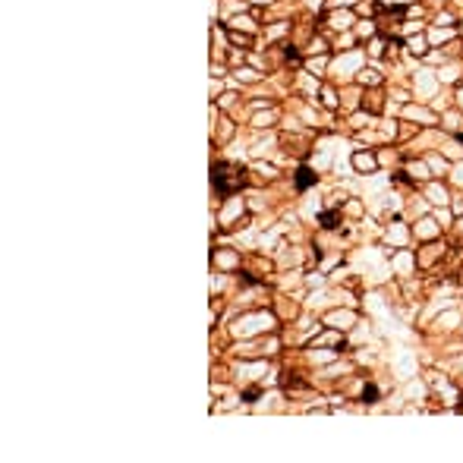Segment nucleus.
I'll list each match as a JSON object with an SVG mask.
<instances>
[{
    "label": "nucleus",
    "mask_w": 463,
    "mask_h": 463,
    "mask_svg": "<svg viewBox=\"0 0 463 463\" xmlns=\"http://www.w3.org/2000/svg\"><path fill=\"white\" fill-rule=\"evenodd\" d=\"M211 186L218 189L221 199H227L230 193H236V189L246 186V170L236 167V164L218 161V164H211Z\"/></svg>",
    "instance_id": "1"
},
{
    "label": "nucleus",
    "mask_w": 463,
    "mask_h": 463,
    "mask_svg": "<svg viewBox=\"0 0 463 463\" xmlns=\"http://www.w3.org/2000/svg\"><path fill=\"white\" fill-rule=\"evenodd\" d=\"M312 183H315V173H312V170H309L306 164H303V167L296 170V189H300V193H306V189L312 186Z\"/></svg>",
    "instance_id": "2"
},
{
    "label": "nucleus",
    "mask_w": 463,
    "mask_h": 463,
    "mask_svg": "<svg viewBox=\"0 0 463 463\" xmlns=\"http://www.w3.org/2000/svg\"><path fill=\"white\" fill-rule=\"evenodd\" d=\"M322 227H337V215H334V211H325V215H322Z\"/></svg>",
    "instance_id": "3"
},
{
    "label": "nucleus",
    "mask_w": 463,
    "mask_h": 463,
    "mask_svg": "<svg viewBox=\"0 0 463 463\" xmlns=\"http://www.w3.org/2000/svg\"><path fill=\"white\" fill-rule=\"evenodd\" d=\"M362 400H365V403H375V400H378V388H375V385H369V388L362 391Z\"/></svg>",
    "instance_id": "4"
},
{
    "label": "nucleus",
    "mask_w": 463,
    "mask_h": 463,
    "mask_svg": "<svg viewBox=\"0 0 463 463\" xmlns=\"http://www.w3.org/2000/svg\"><path fill=\"white\" fill-rule=\"evenodd\" d=\"M460 142H463V136H460Z\"/></svg>",
    "instance_id": "5"
}]
</instances>
